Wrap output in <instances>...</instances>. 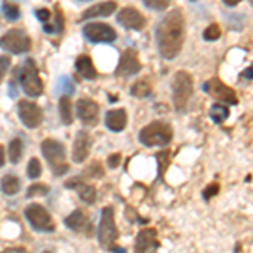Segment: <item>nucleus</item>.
Returning a JSON list of instances; mask_svg holds the SVG:
<instances>
[{
	"instance_id": "nucleus-1",
	"label": "nucleus",
	"mask_w": 253,
	"mask_h": 253,
	"mask_svg": "<svg viewBox=\"0 0 253 253\" xmlns=\"http://www.w3.org/2000/svg\"><path fill=\"white\" fill-rule=\"evenodd\" d=\"M157 46L162 58L174 59L181 52L186 38L184 15L181 10H172L157 26Z\"/></svg>"
},
{
	"instance_id": "nucleus-2",
	"label": "nucleus",
	"mask_w": 253,
	"mask_h": 253,
	"mask_svg": "<svg viewBox=\"0 0 253 253\" xmlns=\"http://www.w3.org/2000/svg\"><path fill=\"white\" fill-rule=\"evenodd\" d=\"M193 78L189 73L177 71L172 81V103L177 113H184L189 103L191 96H193Z\"/></svg>"
},
{
	"instance_id": "nucleus-3",
	"label": "nucleus",
	"mask_w": 253,
	"mask_h": 253,
	"mask_svg": "<svg viewBox=\"0 0 253 253\" xmlns=\"http://www.w3.org/2000/svg\"><path fill=\"white\" fill-rule=\"evenodd\" d=\"M138 140L145 147H156V145H167L172 140V128L169 124L164 122H152L145 125L138 133Z\"/></svg>"
},
{
	"instance_id": "nucleus-4",
	"label": "nucleus",
	"mask_w": 253,
	"mask_h": 253,
	"mask_svg": "<svg viewBox=\"0 0 253 253\" xmlns=\"http://www.w3.org/2000/svg\"><path fill=\"white\" fill-rule=\"evenodd\" d=\"M41 150H42V156L46 157L56 175H63L64 172H68L69 166L66 164V149L61 142L54 140V138H46L41 144Z\"/></svg>"
},
{
	"instance_id": "nucleus-5",
	"label": "nucleus",
	"mask_w": 253,
	"mask_h": 253,
	"mask_svg": "<svg viewBox=\"0 0 253 253\" xmlns=\"http://www.w3.org/2000/svg\"><path fill=\"white\" fill-rule=\"evenodd\" d=\"M15 75H17L19 83L26 95L36 98L42 93V81L39 78L38 66H36V63L32 59H27L22 66L17 68Z\"/></svg>"
},
{
	"instance_id": "nucleus-6",
	"label": "nucleus",
	"mask_w": 253,
	"mask_h": 253,
	"mask_svg": "<svg viewBox=\"0 0 253 253\" xmlns=\"http://www.w3.org/2000/svg\"><path fill=\"white\" fill-rule=\"evenodd\" d=\"M118 238V230L115 224V213H113V208L107 206L101 210V219L100 226H98V242L103 248L113 247V243Z\"/></svg>"
},
{
	"instance_id": "nucleus-7",
	"label": "nucleus",
	"mask_w": 253,
	"mask_h": 253,
	"mask_svg": "<svg viewBox=\"0 0 253 253\" xmlns=\"http://www.w3.org/2000/svg\"><path fill=\"white\" fill-rule=\"evenodd\" d=\"M32 42L22 29H10L0 38V49H5L10 54H22L31 49Z\"/></svg>"
},
{
	"instance_id": "nucleus-8",
	"label": "nucleus",
	"mask_w": 253,
	"mask_h": 253,
	"mask_svg": "<svg viewBox=\"0 0 253 253\" xmlns=\"http://www.w3.org/2000/svg\"><path fill=\"white\" fill-rule=\"evenodd\" d=\"M26 218L36 230L39 231H54V221H52L51 214L46 211V208L32 203L26 208Z\"/></svg>"
},
{
	"instance_id": "nucleus-9",
	"label": "nucleus",
	"mask_w": 253,
	"mask_h": 253,
	"mask_svg": "<svg viewBox=\"0 0 253 253\" xmlns=\"http://www.w3.org/2000/svg\"><path fill=\"white\" fill-rule=\"evenodd\" d=\"M83 36L89 42H113L117 39V32L112 26L101 22H91L83 27Z\"/></svg>"
},
{
	"instance_id": "nucleus-10",
	"label": "nucleus",
	"mask_w": 253,
	"mask_h": 253,
	"mask_svg": "<svg viewBox=\"0 0 253 253\" xmlns=\"http://www.w3.org/2000/svg\"><path fill=\"white\" fill-rule=\"evenodd\" d=\"M203 89L211 95L213 98H216L218 101H223V103H230V105H236L238 100H236V95H235V89H231L230 86H226L224 83H221L218 78H213L210 81H206L203 84Z\"/></svg>"
},
{
	"instance_id": "nucleus-11",
	"label": "nucleus",
	"mask_w": 253,
	"mask_h": 253,
	"mask_svg": "<svg viewBox=\"0 0 253 253\" xmlns=\"http://www.w3.org/2000/svg\"><path fill=\"white\" fill-rule=\"evenodd\" d=\"M19 117L27 128H38L42 124V110L29 100L19 101Z\"/></svg>"
},
{
	"instance_id": "nucleus-12",
	"label": "nucleus",
	"mask_w": 253,
	"mask_h": 253,
	"mask_svg": "<svg viewBox=\"0 0 253 253\" xmlns=\"http://www.w3.org/2000/svg\"><path fill=\"white\" fill-rule=\"evenodd\" d=\"M140 61L137 58V52L133 49H125L120 56V63L115 69V75L120 78H126V76L137 75L140 71Z\"/></svg>"
},
{
	"instance_id": "nucleus-13",
	"label": "nucleus",
	"mask_w": 253,
	"mask_h": 253,
	"mask_svg": "<svg viewBox=\"0 0 253 253\" xmlns=\"http://www.w3.org/2000/svg\"><path fill=\"white\" fill-rule=\"evenodd\" d=\"M117 22L120 26H124L125 29H132V31H140L145 27L147 20L144 15L138 12L135 7H125L118 12L117 15Z\"/></svg>"
},
{
	"instance_id": "nucleus-14",
	"label": "nucleus",
	"mask_w": 253,
	"mask_h": 253,
	"mask_svg": "<svg viewBox=\"0 0 253 253\" xmlns=\"http://www.w3.org/2000/svg\"><path fill=\"white\" fill-rule=\"evenodd\" d=\"M76 113H78V118L84 125H96L100 107L93 100L81 98L78 103H76Z\"/></svg>"
},
{
	"instance_id": "nucleus-15",
	"label": "nucleus",
	"mask_w": 253,
	"mask_h": 253,
	"mask_svg": "<svg viewBox=\"0 0 253 253\" xmlns=\"http://www.w3.org/2000/svg\"><path fill=\"white\" fill-rule=\"evenodd\" d=\"M64 224L73 231H78V233H86L89 235L93 231L91 221H89L88 214L83 210H76L64 219Z\"/></svg>"
},
{
	"instance_id": "nucleus-16",
	"label": "nucleus",
	"mask_w": 253,
	"mask_h": 253,
	"mask_svg": "<svg viewBox=\"0 0 253 253\" xmlns=\"http://www.w3.org/2000/svg\"><path fill=\"white\" fill-rule=\"evenodd\" d=\"M89 149H91V137L86 130H81L75 138V144H73V161L76 164L84 162L89 156Z\"/></svg>"
},
{
	"instance_id": "nucleus-17",
	"label": "nucleus",
	"mask_w": 253,
	"mask_h": 253,
	"mask_svg": "<svg viewBox=\"0 0 253 253\" xmlns=\"http://www.w3.org/2000/svg\"><path fill=\"white\" fill-rule=\"evenodd\" d=\"M157 248H159V238H157V231L154 228H144L142 231H138L135 240V252H149V250H157Z\"/></svg>"
},
{
	"instance_id": "nucleus-18",
	"label": "nucleus",
	"mask_w": 253,
	"mask_h": 253,
	"mask_svg": "<svg viewBox=\"0 0 253 253\" xmlns=\"http://www.w3.org/2000/svg\"><path fill=\"white\" fill-rule=\"evenodd\" d=\"M66 187L78 191L80 198L83 199L84 203H88V205H93V203L96 201V189L95 187H93L91 184H84V182L78 177L69 179V181L66 182Z\"/></svg>"
},
{
	"instance_id": "nucleus-19",
	"label": "nucleus",
	"mask_w": 253,
	"mask_h": 253,
	"mask_svg": "<svg viewBox=\"0 0 253 253\" xmlns=\"http://www.w3.org/2000/svg\"><path fill=\"white\" fill-rule=\"evenodd\" d=\"M117 9V3L113 0H108V2H101V3H96V5L89 7L83 12L81 19L86 20V19H95V17H108L112 15L113 12Z\"/></svg>"
},
{
	"instance_id": "nucleus-20",
	"label": "nucleus",
	"mask_w": 253,
	"mask_h": 253,
	"mask_svg": "<svg viewBox=\"0 0 253 253\" xmlns=\"http://www.w3.org/2000/svg\"><path fill=\"white\" fill-rule=\"evenodd\" d=\"M105 125L112 132H122L126 126V112L122 108L110 110L107 117H105Z\"/></svg>"
},
{
	"instance_id": "nucleus-21",
	"label": "nucleus",
	"mask_w": 253,
	"mask_h": 253,
	"mask_svg": "<svg viewBox=\"0 0 253 253\" xmlns=\"http://www.w3.org/2000/svg\"><path fill=\"white\" fill-rule=\"evenodd\" d=\"M76 71H78L80 76H83L84 80H95L98 76L96 69H95V64H93V61L89 56H80L78 59H76Z\"/></svg>"
},
{
	"instance_id": "nucleus-22",
	"label": "nucleus",
	"mask_w": 253,
	"mask_h": 253,
	"mask_svg": "<svg viewBox=\"0 0 253 253\" xmlns=\"http://www.w3.org/2000/svg\"><path fill=\"white\" fill-rule=\"evenodd\" d=\"M59 115H61V122L64 125L73 124V107H71L69 95H63L59 98Z\"/></svg>"
},
{
	"instance_id": "nucleus-23",
	"label": "nucleus",
	"mask_w": 253,
	"mask_h": 253,
	"mask_svg": "<svg viewBox=\"0 0 253 253\" xmlns=\"http://www.w3.org/2000/svg\"><path fill=\"white\" fill-rule=\"evenodd\" d=\"M0 187H2V191L7 196H14L20 191V181L15 175L7 174V175H3L2 181H0Z\"/></svg>"
},
{
	"instance_id": "nucleus-24",
	"label": "nucleus",
	"mask_w": 253,
	"mask_h": 253,
	"mask_svg": "<svg viewBox=\"0 0 253 253\" xmlns=\"http://www.w3.org/2000/svg\"><path fill=\"white\" fill-rule=\"evenodd\" d=\"M210 117L214 124H223V122L230 117V108L223 103H214L210 110Z\"/></svg>"
},
{
	"instance_id": "nucleus-25",
	"label": "nucleus",
	"mask_w": 253,
	"mask_h": 253,
	"mask_svg": "<svg viewBox=\"0 0 253 253\" xmlns=\"http://www.w3.org/2000/svg\"><path fill=\"white\" fill-rule=\"evenodd\" d=\"M22 152H24V144L20 138H14V140H10L9 144V159L12 164H17L20 161V157H22Z\"/></svg>"
},
{
	"instance_id": "nucleus-26",
	"label": "nucleus",
	"mask_w": 253,
	"mask_h": 253,
	"mask_svg": "<svg viewBox=\"0 0 253 253\" xmlns=\"http://www.w3.org/2000/svg\"><path fill=\"white\" fill-rule=\"evenodd\" d=\"M150 93H152V88H150V84L145 83V81H137V83L130 88V95L135 98H147V96H150Z\"/></svg>"
},
{
	"instance_id": "nucleus-27",
	"label": "nucleus",
	"mask_w": 253,
	"mask_h": 253,
	"mask_svg": "<svg viewBox=\"0 0 253 253\" xmlns=\"http://www.w3.org/2000/svg\"><path fill=\"white\" fill-rule=\"evenodd\" d=\"M41 174H42V166H41V162L38 159H31L29 164H27V175H29L31 179H38Z\"/></svg>"
},
{
	"instance_id": "nucleus-28",
	"label": "nucleus",
	"mask_w": 253,
	"mask_h": 253,
	"mask_svg": "<svg viewBox=\"0 0 253 253\" xmlns=\"http://www.w3.org/2000/svg\"><path fill=\"white\" fill-rule=\"evenodd\" d=\"M219 36H221V29H219L218 24H211V26H208L205 32H203L205 41H216V39H219Z\"/></svg>"
},
{
	"instance_id": "nucleus-29",
	"label": "nucleus",
	"mask_w": 253,
	"mask_h": 253,
	"mask_svg": "<svg viewBox=\"0 0 253 253\" xmlns=\"http://www.w3.org/2000/svg\"><path fill=\"white\" fill-rule=\"evenodd\" d=\"M2 12L9 20H17L20 17V10L17 5H12V3H3L2 5Z\"/></svg>"
},
{
	"instance_id": "nucleus-30",
	"label": "nucleus",
	"mask_w": 253,
	"mask_h": 253,
	"mask_svg": "<svg viewBox=\"0 0 253 253\" xmlns=\"http://www.w3.org/2000/svg\"><path fill=\"white\" fill-rule=\"evenodd\" d=\"M144 5L150 10H164L170 5V0H144Z\"/></svg>"
},
{
	"instance_id": "nucleus-31",
	"label": "nucleus",
	"mask_w": 253,
	"mask_h": 253,
	"mask_svg": "<svg viewBox=\"0 0 253 253\" xmlns=\"http://www.w3.org/2000/svg\"><path fill=\"white\" fill-rule=\"evenodd\" d=\"M49 193V187L46 184H32L27 189V198H36V196H46Z\"/></svg>"
},
{
	"instance_id": "nucleus-32",
	"label": "nucleus",
	"mask_w": 253,
	"mask_h": 253,
	"mask_svg": "<svg viewBox=\"0 0 253 253\" xmlns=\"http://www.w3.org/2000/svg\"><path fill=\"white\" fill-rule=\"evenodd\" d=\"M61 88H64L63 91H66V95H71L73 91H75V84H73V81L68 78V76H63L59 81H58V84H56V89H59Z\"/></svg>"
},
{
	"instance_id": "nucleus-33",
	"label": "nucleus",
	"mask_w": 253,
	"mask_h": 253,
	"mask_svg": "<svg viewBox=\"0 0 253 253\" xmlns=\"http://www.w3.org/2000/svg\"><path fill=\"white\" fill-rule=\"evenodd\" d=\"M218 193H219V184L218 182H211V184L203 191V198H205V201H210V199L214 198Z\"/></svg>"
},
{
	"instance_id": "nucleus-34",
	"label": "nucleus",
	"mask_w": 253,
	"mask_h": 253,
	"mask_svg": "<svg viewBox=\"0 0 253 253\" xmlns=\"http://www.w3.org/2000/svg\"><path fill=\"white\" fill-rule=\"evenodd\" d=\"M169 156L170 154L167 152H161V154H157V162H159V170H161V174H164V170H166V167L167 164H169Z\"/></svg>"
},
{
	"instance_id": "nucleus-35",
	"label": "nucleus",
	"mask_w": 253,
	"mask_h": 253,
	"mask_svg": "<svg viewBox=\"0 0 253 253\" xmlns=\"http://www.w3.org/2000/svg\"><path fill=\"white\" fill-rule=\"evenodd\" d=\"M9 66H10V58H9V56H0V81H2L3 76H5Z\"/></svg>"
},
{
	"instance_id": "nucleus-36",
	"label": "nucleus",
	"mask_w": 253,
	"mask_h": 253,
	"mask_svg": "<svg viewBox=\"0 0 253 253\" xmlns=\"http://www.w3.org/2000/svg\"><path fill=\"white\" fill-rule=\"evenodd\" d=\"M120 161H122L120 154H112V156L107 159V164H108L110 169H115V167L120 166Z\"/></svg>"
},
{
	"instance_id": "nucleus-37",
	"label": "nucleus",
	"mask_w": 253,
	"mask_h": 253,
	"mask_svg": "<svg viewBox=\"0 0 253 253\" xmlns=\"http://www.w3.org/2000/svg\"><path fill=\"white\" fill-rule=\"evenodd\" d=\"M36 17H38L41 22H47L49 17H51V12L47 9H38L36 10Z\"/></svg>"
},
{
	"instance_id": "nucleus-38",
	"label": "nucleus",
	"mask_w": 253,
	"mask_h": 253,
	"mask_svg": "<svg viewBox=\"0 0 253 253\" xmlns=\"http://www.w3.org/2000/svg\"><path fill=\"white\" fill-rule=\"evenodd\" d=\"M242 76H243L245 80H253V66L248 68V69H245V71L242 73Z\"/></svg>"
},
{
	"instance_id": "nucleus-39",
	"label": "nucleus",
	"mask_w": 253,
	"mask_h": 253,
	"mask_svg": "<svg viewBox=\"0 0 253 253\" xmlns=\"http://www.w3.org/2000/svg\"><path fill=\"white\" fill-rule=\"evenodd\" d=\"M223 2L226 3L228 7H236L240 2H242V0H223Z\"/></svg>"
},
{
	"instance_id": "nucleus-40",
	"label": "nucleus",
	"mask_w": 253,
	"mask_h": 253,
	"mask_svg": "<svg viewBox=\"0 0 253 253\" xmlns=\"http://www.w3.org/2000/svg\"><path fill=\"white\" fill-rule=\"evenodd\" d=\"M5 164V152H3V147L0 145V167Z\"/></svg>"
},
{
	"instance_id": "nucleus-41",
	"label": "nucleus",
	"mask_w": 253,
	"mask_h": 253,
	"mask_svg": "<svg viewBox=\"0 0 253 253\" xmlns=\"http://www.w3.org/2000/svg\"><path fill=\"white\" fill-rule=\"evenodd\" d=\"M250 2H252V3H253V0H250Z\"/></svg>"
},
{
	"instance_id": "nucleus-42",
	"label": "nucleus",
	"mask_w": 253,
	"mask_h": 253,
	"mask_svg": "<svg viewBox=\"0 0 253 253\" xmlns=\"http://www.w3.org/2000/svg\"><path fill=\"white\" fill-rule=\"evenodd\" d=\"M191 2H194V0H191Z\"/></svg>"
}]
</instances>
